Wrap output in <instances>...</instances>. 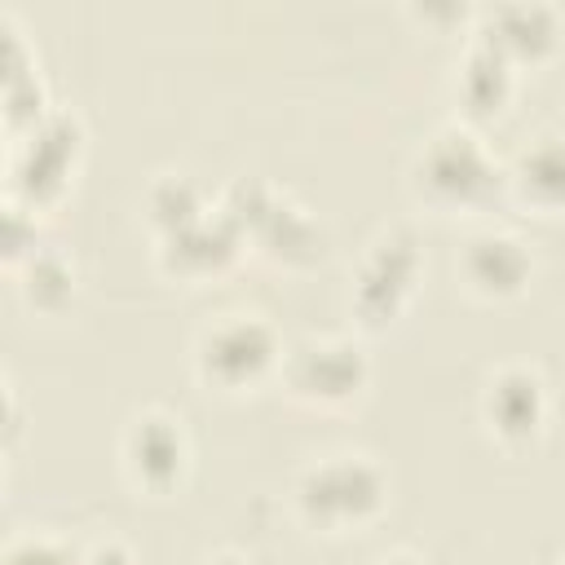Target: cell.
I'll return each instance as SVG.
<instances>
[{
    "mask_svg": "<svg viewBox=\"0 0 565 565\" xmlns=\"http://www.w3.org/2000/svg\"><path fill=\"white\" fill-rule=\"evenodd\" d=\"M287 388L313 406H344L366 384V358L344 335H309L282 358Z\"/></svg>",
    "mask_w": 565,
    "mask_h": 565,
    "instance_id": "5b68a950",
    "label": "cell"
},
{
    "mask_svg": "<svg viewBox=\"0 0 565 565\" xmlns=\"http://www.w3.org/2000/svg\"><path fill=\"white\" fill-rule=\"evenodd\" d=\"M0 565H79V552H71L62 539L53 534H13L4 543V561Z\"/></svg>",
    "mask_w": 565,
    "mask_h": 565,
    "instance_id": "ac0fdd59",
    "label": "cell"
},
{
    "mask_svg": "<svg viewBox=\"0 0 565 565\" xmlns=\"http://www.w3.org/2000/svg\"><path fill=\"white\" fill-rule=\"evenodd\" d=\"M75 154H79V119L66 110H49L40 124H31L18 137L9 154V199L26 207L49 203L66 185Z\"/></svg>",
    "mask_w": 565,
    "mask_h": 565,
    "instance_id": "277c9868",
    "label": "cell"
},
{
    "mask_svg": "<svg viewBox=\"0 0 565 565\" xmlns=\"http://www.w3.org/2000/svg\"><path fill=\"white\" fill-rule=\"evenodd\" d=\"M22 291L40 309H57L75 291V265L57 247H40L31 260H22Z\"/></svg>",
    "mask_w": 565,
    "mask_h": 565,
    "instance_id": "2e32d148",
    "label": "cell"
},
{
    "mask_svg": "<svg viewBox=\"0 0 565 565\" xmlns=\"http://www.w3.org/2000/svg\"><path fill=\"white\" fill-rule=\"evenodd\" d=\"M455 97L463 102L468 115L503 110V102L512 97V62L472 35L455 62Z\"/></svg>",
    "mask_w": 565,
    "mask_h": 565,
    "instance_id": "4fadbf2b",
    "label": "cell"
},
{
    "mask_svg": "<svg viewBox=\"0 0 565 565\" xmlns=\"http://www.w3.org/2000/svg\"><path fill=\"white\" fill-rule=\"evenodd\" d=\"M53 106L44 102V79L35 71L22 75H4V124L9 132H26L31 124H40Z\"/></svg>",
    "mask_w": 565,
    "mask_h": 565,
    "instance_id": "e0dca14e",
    "label": "cell"
},
{
    "mask_svg": "<svg viewBox=\"0 0 565 565\" xmlns=\"http://www.w3.org/2000/svg\"><path fill=\"white\" fill-rule=\"evenodd\" d=\"M79 565H132V556H128V547H124V543L102 539V543H93V547H84V552H79Z\"/></svg>",
    "mask_w": 565,
    "mask_h": 565,
    "instance_id": "ffe728a7",
    "label": "cell"
},
{
    "mask_svg": "<svg viewBox=\"0 0 565 565\" xmlns=\"http://www.w3.org/2000/svg\"><path fill=\"white\" fill-rule=\"evenodd\" d=\"M256 243L274 256V260H287V265H300V260H313L322 256V225L291 199H274V207L265 212V221L252 230Z\"/></svg>",
    "mask_w": 565,
    "mask_h": 565,
    "instance_id": "5bb4252c",
    "label": "cell"
},
{
    "mask_svg": "<svg viewBox=\"0 0 565 565\" xmlns=\"http://www.w3.org/2000/svg\"><path fill=\"white\" fill-rule=\"evenodd\" d=\"M411 185L424 203L441 212H459L486 203L499 190V163L468 124H446L415 150Z\"/></svg>",
    "mask_w": 565,
    "mask_h": 565,
    "instance_id": "6da1fadb",
    "label": "cell"
},
{
    "mask_svg": "<svg viewBox=\"0 0 565 565\" xmlns=\"http://www.w3.org/2000/svg\"><path fill=\"white\" fill-rule=\"evenodd\" d=\"M124 472L146 490H168L190 463V437L168 411H137L119 437Z\"/></svg>",
    "mask_w": 565,
    "mask_h": 565,
    "instance_id": "8992f818",
    "label": "cell"
},
{
    "mask_svg": "<svg viewBox=\"0 0 565 565\" xmlns=\"http://www.w3.org/2000/svg\"><path fill=\"white\" fill-rule=\"evenodd\" d=\"M455 265H459V278L468 282V291H477L486 300H508V296L525 291V282L534 274V256L512 230L468 234Z\"/></svg>",
    "mask_w": 565,
    "mask_h": 565,
    "instance_id": "52a82bcc",
    "label": "cell"
},
{
    "mask_svg": "<svg viewBox=\"0 0 565 565\" xmlns=\"http://www.w3.org/2000/svg\"><path fill=\"white\" fill-rule=\"evenodd\" d=\"M203 212H207V207H203L199 185H194L190 177H181V172H159V177L150 181V190H146V216L154 221L159 234H172V230L199 221Z\"/></svg>",
    "mask_w": 565,
    "mask_h": 565,
    "instance_id": "9a60e30c",
    "label": "cell"
},
{
    "mask_svg": "<svg viewBox=\"0 0 565 565\" xmlns=\"http://www.w3.org/2000/svg\"><path fill=\"white\" fill-rule=\"evenodd\" d=\"M296 508L309 525L344 530L362 525L384 508V472L366 455H327L296 477Z\"/></svg>",
    "mask_w": 565,
    "mask_h": 565,
    "instance_id": "7a4b0ae2",
    "label": "cell"
},
{
    "mask_svg": "<svg viewBox=\"0 0 565 565\" xmlns=\"http://www.w3.org/2000/svg\"><path fill=\"white\" fill-rule=\"evenodd\" d=\"M477 40L499 49L508 62H534L556 49L561 40V13L543 0H499L477 13Z\"/></svg>",
    "mask_w": 565,
    "mask_h": 565,
    "instance_id": "30bf717a",
    "label": "cell"
},
{
    "mask_svg": "<svg viewBox=\"0 0 565 565\" xmlns=\"http://www.w3.org/2000/svg\"><path fill=\"white\" fill-rule=\"evenodd\" d=\"M375 565H419V561H415L411 552H388V556H380Z\"/></svg>",
    "mask_w": 565,
    "mask_h": 565,
    "instance_id": "44dd1931",
    "label": "cell"
},
{
    "mask_svg": "<svg viewBox=\"0 0 565 565\" xmlns=\"http://www.w3.org/2000/svg\"><path fill=\"white\" fill-rule=\"evenodd\" d=\"M238 243H243V230L216 207V212H203L199 221H190L172 234H159V265L168 274H181V278L221 274L238 256Z\"/></svg>",
    "mask_w": 565,
    "mask_h": 565,
    "instance_id": "8fae6325",
    "label": "cell"
},
{
    "mask_svg": "<svg viewBox=\"0 0 565 565\" xmlns=\"http://www.w3.org/2000/svg\"><path fill=\"white\" fill-rule=\"evenodd\" d=\"M481 415L503 441H530L547 424V384L534 366L508 362L481 388Z\"/></svg>",
    "mask_w": 565,
    "mask_h": 565,
    "instance_id": "9c48e42d",
    "label": "cell"
},
{
    "mask_svg": "<svg viewBox=\"0 0 565 565\" xmlns=\"http://www.w3.org/2000/svg\"><path fill=\"white\" fill-rule=\"evenodd\" d=\"M203 565H247L243 556H234V552H216V556H207Z\"/></svg>",
    "mask_w": 565,
    "mask_h": 565,
    "instance_id": "7402d4cb",
    "label": "cell"
},
{
    "mask_svg": "<svg viewBox=\"0 0 565 565\" xmlns=\"http://www.w3.org/2000/svg\"><path fill=\"white\" fill-rule=\"evenodd\" d=\"M419 269V252H415V238L406 230H388L371 243V256L366 265L358 269V282H353V309L366 318V322H380V318H393L411 291V278Z\"/></svg>",
    "mask_w": 565,
    "mask_h": 565,
    "instance_id": "ba28073f",
    "label": "cell"
},
{
    "mask_svg": "<svg viewBox=\"0 0 565 565\" xmlns=\"http://www.w3.org/2000/svg\"><path fill=\"white\" fill-rule=\"evenodd\" d=\"M508 185L525 207L565 212V132H534L508 163Z\"/></svg>",
    "mask_w": 565,
    "mask_h": 565,
    "instance_id": "7c38bea8",
    "label": "cell"
},
{
    "mask_svg": "<svg viewBox=\"0 0 565 565\" xmlns=\"http://www.w3.org/2000/svg\"><path fill=\"white\" fill-rule=\"evenodd\" d=\"M282 362V344L260 313H221L194 335V371L216 388H247Z\"/></svg>",
    "mask_w": 565,
    "mask_h": 565,
    "instance_id": "3957f363",
    "label": "cell"
},
{
    "mask_svg": "<svg viewBox=\"0 0 565 565\" xmlns=\"http://www.w3.org/2000/svg\"><path fill=\"white\" fill-rule=\"evenodd\" d=\"M40 247L44 243H35V207L9 199V207H4V256H9V265L31 260Z\"/></svg>",
    "mask_w": 565,
    "mask_h": 565,
    "instance_id": "d6986e66",
    "label": "cell"
}]
</instances>
